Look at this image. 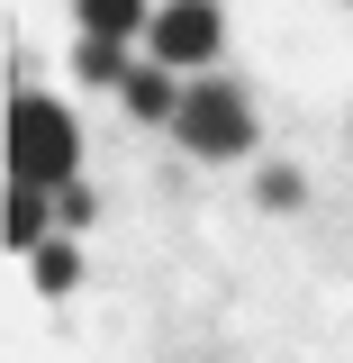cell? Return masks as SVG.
<instances>
[{"instance_id":"4","label":"cell","mask_w":353,"mask_h":363,"mask_svg":"<svg viewBox=\"0 0 353 363\" xmlns=\"http://www.w3.org/2000/svg\"><path fill=\"white\" fill-rule=\"evenodd\" d=\"M136 28H154V18H145V0H82V37H100V45H127Z\"/></svg>"},{"instance_id":"8","label":"cell","mask_w":353,"mask_h":363,"mask_svg":"<svg viewBox=\"0 0 353 363\" xmlns=\"http://www.w3.org/2000/svg\"><path fill=\"white\" fill-rule=\"evenodd\" d=\"M73 272H82V264H73V245H45V255H37V281H45V291H64Z\"/></svg>"},{"instance_id":"2","label":"cell","mask_w":353,"mask_h":363,"mask_svg":"<svg viewBox=\"0 0 353 363\" xmlns=\"http://www.w3.org/2000/svg\"><path fill=\"white\" fill-rule=\"evenodd\" d=\"M173 128H181L190 155H245V145H254V109H245L226 82H199V91H181V118H173Z\"/></svg>"},{"instance_id":"7","label":"cell","mask_w":353,"mask_h":363,"mask_svg":"<svg viewBox=\"0 0 353 363\" xmlns=\"http://www.w3.org/2000/svg\"><path fill=\"white\" fill-rule=\"evenodd\" d=\"M73 64H82V82H118V91H127V55H118V45L82 37V55H73Z\"/></svg>"},{"instance_id":"1","label":"cell","mask_w":353,"mask_h":363,"mask_svg":"<svg viewBox=\"0 0 353 363\" xmlns=\"http://www.w3.org/2000/svg\"><path fill=\"white\" fill-rule=\"evenodd\" d=\"M73 164H82V128L54 100L18 91L9 100V173L28 182V191H73Z\"/></svg>"},{"instance_id":"6","label":"cell","mask_w":353,"mask_h":363,"mask_svg":"<svg viewBox=\"0 0 353 363\" xmlns=\"http://www.w3.org/2000/svg\"><path fill=\"white\" fill-rule=\"evenodd\" d=\"M9 245H45V191H9Z\"/></svg>"},{"instance_id":"5","label":"cell","mask_w":353,"mask_h":363,"mask_svg":"<svg viewBox=\"0 0 353 363\" xmlns=\"http://www.w3.org/2000/svg\"><path fill=\"white\" fill-rule=\"evenodd\" d=\"M127 109H136V118H181V91H173V73L136 64V73H127Z\"/></svg>"},{"instance_id":"3","label":"cell","mask_w":353,"mask_h":363,"mask_svg":"<svg viewBox=\"0 0 353 363\" xmlns=\"http://www.w3.org/2000/svg\"><path fill=\"white\" fill-rule=\"evenodd\" d=\"M145 37H154V64H209L226 28H218V9H209V0H173Z\"/></svg>"}]
</instances>
